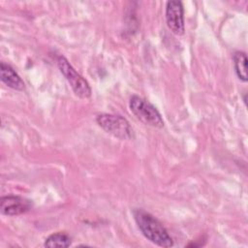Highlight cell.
<instances>
[{
  "mask_svg": "<svg viewBox=\"0 0 248 248\" xmlns=\"http://www.w3.org/2000/svg\"><path fill=\"white\" fill-rule=\"evenodd\" d=\"M133 215L138 228L145 238L161 247L168 248L173 246L171 236L156 217L141 208L135 209Z\"/></svg>",
  "mask_w": 248,
  "mask_h": 248,
  "instance_id": "1",
  "label": "cell"
},
{
  "mask_svg": "<svg viewBox=\"0 0 248 248\" xmlns=\"http://www.w3.org/2000/svg\"><path fill=\"white\" fill-rule=\"evenodd\" d=\"M129 108L131 112L144 125L154 128H163L164 120L158 109L147 100L134 95L130 98Z\"/></svg>",
  "mask_w": 248,
  "mask_h": 248,
  "instance_id": "2",
  "label": "cell"
},
{
  "mask_svg": "<svg viewBox=\"0 0 248 248\" xmlns=\"http://www.w3.org/2000/svg\"><path fill=\"white\" fill-rule=\"evenodd\" d=\"M97 124L108 134L119 140L134 138V130L129 121L119 114L101 113L96 117Z\"/></svg>",
  "mask_w": 248,
  "mask_h": 248,
  "instance_id": "3",
  "label": "cell"
},
{
  "mask_svg": "<svg viewBox=\"0 0 248 248\" xmlns=\"http://www.w3.org/2000/svg\"><path fill=\"white\" fill-rule=\"evenodd\" d=\"M56 62L60 72L69 82L74 93L82 99L89 98L91 96V87L89 86V83L76 71L68 59L63 55H59Z\"/></svg>",
  "mask_w": 248,
  "mask_h": 248,
  "instance_id": "4",
  "label": "cell"
},
{
  "mask_svg": "<svg viewBox=\"0 0 248 248\" xmlns=\"http://www.w3.org/2000/svg\"><path fill=\"white\" fill-rule=\"evenodd\" d=\"M166 21L169 29L175 35L184 33V9L180 1H168L166 4Z\"/></svg>",
  "mask_w": 248,
  "mask_h": 248,
  "instance_id": "5",
  "label": "cell"
},
{
  "mask_svg": "<svg viewBox=\"0 0 248 248\" xmlns=\"http://www.w3.org/2000/svg\"><path fill=\"white\" fill-rule=\"evenodd\" d=\"M32 208L31 201L19 197L9 195L2 197L0 200V210L2 214L8 216H16L24 214Z\"/></svg>",
  "mask_w": 248,
  "mask_h": 248,
  "instance_id": "6",
  "label": "cell"
},
{
  "mask_svg": "<svg viewBox=\"0 0 248 248\" xmlns=\"http://www.w3.org/2000/svg\"><path fill=\"white\" fill-rule=\"evenodd\" d=\"M0 76L2 82L5 83L8 87L18 91L25 89V83L22 78L12 66L6 64L5 62H1L0 64Z\"/></svg>",
  "mask_w": 248,
  "mask_h": 248,
  "instance_id": "7",
  "label": "cell"
},
{
  "mask_svg": "<svg viewBox=\"0 0 248 248\" xmlns=\"http://www.w3.org/2000/svg\"><path fill=\"white\" fill-rule=\"evenodd\" d=\"M247 56L244 51H235L233 54V67L237 78L246 82L247 81Z\"/></svg>",
  "mask_w": 248,
  "mask_h": 248,
  "instance_id": "8",
  "label": "cell"
},
{
  "mask_svg": "<svg viewBox=\"0 0 248 248\" xmlns=\"http://www.w3.org/2000/svg\"><path fill=\"white\" fill-rule=\"evenodd\" d=\"M71 243H72L71 237L67 233L54 232L46 238L44 246L49 247V248H53V247L65 248V247H69Z\"/></svg>",
  "mask_w": 248,
  "mask_h": 248,
  "instance_id": "9",
  "label": "cell"
}]
</instances>
